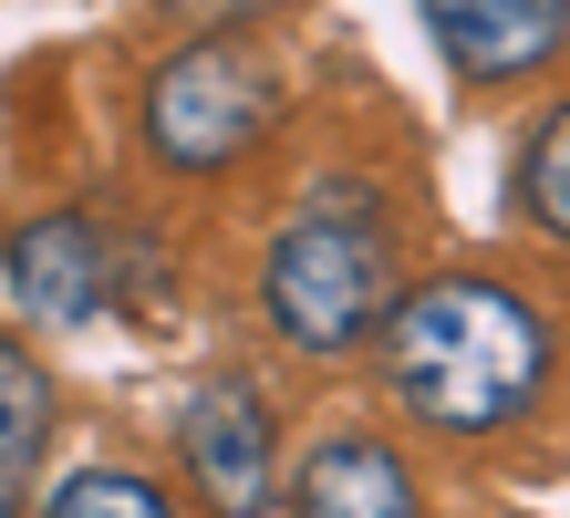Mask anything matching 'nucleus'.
I'll use <instances>...</instances> for the list:
<instances>
[{"label":"nucleus","instance_id":"f257e3e1","mask_svg":"<svg viewBox=\"0 0 570 518\" xmlns=\"http://www.w3.org/2000/svg\"><path fill=\"white\" fill-rule=\"evenodd\" d=\"M374 363L415 436L509 446L560 384V311L509 270H435V281H405Z\"/></svg>","mask_w":570,"mask_h":518},{"label":"nucleus","instance_id":"f03ea898","mask_svg":"<svg viewBox=\"0 0 570 518\" xmlns=\"http://www.w3.org/2000/svg\"><path fill=\"white\" fill-rule=\"evenodd\" d=\"M394 301H405V250H394L384 197L353 187V177H322L281 218L271 260H259V322H271V342L301 363H353V353L384 342Z\"/></svg>","mask_w":570,"mask_h":518},{"label":"nucleus","instance_id":"7ed1b4c3","mask_svg":"<svg viewBox=\"0 0 570 518\" xmlns=\"http://www.w3.org/2000/svg\"><path fill=\"white\" fill-rule=\"evenodd\" d=\"M281 104H291V84L249 31H187L177 52H156L136 125L166 177H228L281 135Z\"/></svg>","mask_w":570,"mask_h":518},{"label":"nucleus","instance_id":"20e7f679","mask_svg":"<svg viewBox=\"0 0 570 518\" xmlns=\"http://www.w3.org/2000/svg\"><path fill=\"white\" fill-rule=\"evenodd\" d=\"M177 467L208 518H271V498L291 488L281 477V414L249 373H208V384L177 394Z\"/></svg>","mask_w":570,"mask_h":518},{"label":"nucleus","instance_id":"39448f33","mask_svg":"<svg viewBox=\"0 0 570 518\" xmlns=\"http://www.w3.org/2000/svg\"><path fill=\"white\" fill-rule=\"evenodd\" d=\"M0 281H11L21 322L42 332H83L115 311V238L73 218V207H52V218H21L11 238H0Z\"/></svg>","mask_w":570,"mask_h":518},{"label":"nucleus","instance_id":"423d86ee","mask_svg":"<svg viewBox=\"0 0 570 518\" xmlns=\"http://www.w3.org/2000/svg\"><path fill=\"white\" fill-rule=\"evenodd\" d=\"M291 518H425V467L384 426H332L281 488Z\"/></svg>","mask_w":570,"mask_h":518},{"label":"nucleus","instance_id":"0eeeda50","mask_svg":"<svg viewBox=\"0 0 570 518\" xmlns=\"http://www.w3.org/2000/svg\"><path fill=\"white\" fill-rule=\"evenodd\" d=\"M456 84H529L570 42V0H415Z\"/></svg>","mask_w":570,"mask_h":518},{"label":"nucleus","instance_id":"6e6552de","mask_svg":"<svg viewBox=\"0 0 570 518\" xmlns=\"http://www.w3.org/2000/svg\"><path fill=\"white\" fill-rule=\"evenodd\" d=\"M509 197H519L529 238L570 260V94H560L529 135H519V177H509Z\"/></svg>","mask_w":570,"mask_h":518},{"label":"nucleus","instance_id":"1a4fd4ad","mask_svg":"<svg viewBox=\"0 0 570 518\" xmlns=\"http://www.w3.org/2000/svg\"><path fill=\"white\" fill-rule=\"evenodd\" d=\"M52 373L21 353L11 332H0V488H21L31 467H42V446H52Z\"/></svg>","mask_w":570,"mask_h":518},{"label":"nucleus","instance_id":"9d476101","mask_svg":"<svg viewBox=\"0 0 570 518\" xmlns=\"http://www.w3.org/2000/svg\"><path fill=\"white\" fill-rule=\"evenodd\" d=\"M42 518H177V498H166V477H146V467L94 457V467H73V477H52Z\"/></svg>","mask_w":570,"mask_h":518},{"label":"nucleus","instance_id":"9b49d317","mask_svg":"<svg viewBox=\"0 0 570 518\" xmlns=\"http://www.w3.org/2000/svg\"><path fill=\"white\" fill-rule=\"evenodd\" d=\"M187 31H239V21H259V11H281V0H166Z\"/></svg>","mask_w":570,"mask_h":518},{"label":"nucleus","instance_id":"f8f14e48","mask_svg":"<svg viewBox=\"0 0 570 518\" xmlns=\"http://www.w3.org/2000/svg\"><path fill=\"white\" fill-rule=\"evenodd\" d=\"M0 518H21V498H11V488H0Z\"/></svg>","mask_w":570,"mask_h":518}]
</instances>
